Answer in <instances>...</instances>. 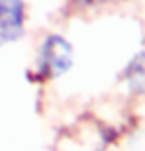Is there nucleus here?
<instances>
[{"mask_svg": "<svg viewBox=\"0 0 145 151\" xmlns=\"http://www.w3.org/2000/svg\"><path fill=\"white\" fill-rule=\"evenodd\" d=\"M72 47L61 35H47L37 57V75L43 78H57L72 67Z\"/></svg>", "mask_w": 145, "mask_h": 151, "instance_id": "1", "label": "nucleus"}, {"mask_svg": "<svg viewBox=\"0 0 145 151\" xmlns=\"http://www.w3.org/2000/svg\"><path fill=\"white\" fill-rule=\"evenodd\" d=\"M26 4L24 0H0V45L14 43L24 35Z\"/></svg>", "mask_w": 145, "mask_h": 151, "instance_id": "2", "label": "nucleus"}, {"mask_svg": "<svg viewBox=\"0 0 145 151\" xmlns=\"http://www.w3.org/2000/svg\"><path fill=\"white\" fill-rule=\"evenodd\" d=\"M123 78L134 92L145 94V47L131 57V61L123 71Z\"/></svg>", "mask_w": 145, "mask_h": 151, "instance_id": "3", "label": "nucleus"}, {"mask_svg": "<svg viewBox=\"0 0 145 151\" xmlns=\"http://www.w3.org/2000/svg\"><path fill=\"white\" fill-rule=\"evenodd\" d=\"M94 151H106V149H94Z\"/></svg>", "mask_w": 145, "mask_h": 151, "instance_id": "4", "label": "nucleus"}]
</instances>
